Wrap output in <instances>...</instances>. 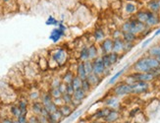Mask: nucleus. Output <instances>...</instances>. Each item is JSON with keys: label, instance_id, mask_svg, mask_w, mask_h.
Returning <instances> with one entry per match:
<instances>
[{"label": "nucleus", "instance_id": "1", "mask_svg": "<svg viewBox=\"0 0 160 123\" xmlns=\"http://www.w3.org/2000/svg\"><path fill=\"white\" fill-rule=\"evenodd\" d=\"M160 66V63L157 58L152 57L150 55H143L137 59L135 62L131 65L130 71L135 72H152L157 67Z\"/></svg>", "mask_w": 160, "mask_h": 123}, {"label": "nucleus", "instance_id": "2", "mask_svg": "<svg viewBox=\"0 0 160 123\" xmlns=\"http://www.w3.org/2000/svg\"><path fill=\"white\" fill-rule=\"evenodd\" d=\"M119 28L122 30V32H130L140 37L142 33L148 29V27L145 26V24L140 22L138 19H136L133 16V17L123 20L122 23L119 26Z\"/></svg>", "mask_w": 160, "mask_h": 123}, {"label": "nucleus", "instance_id": "3", "mask_svg": "<svg viewBox=\"0 0 160 123\" xmlns=\"http://www.w3.org/2000/svg\"><path fill=\"white\" fill-rule=\"evenodd\" d=\"M49 60L52 61L55 68H61L67 64L69 60V53L66 49L62 46L55 47L49 53Z\"/></svg>", "mask_w": 160, "mask_h": 123}, {"label": "nucleus", "instance_id": "4", "mask_svg": "<svg viewBox=\"0 0 160 123\" xmlns=\"http://www.w3.org/2000/svg\"><path fill=\"white\" fill-rule=\"evenodd\" d=\"M110 93L122 99L129 97V95H133V89H132V85L126 83L125 81H119L112 87Z\"/></svg>", "mask_w": 160, "mask_h": 123}, {"label": "nucleus", "instance_id": "5", "mask_svg": "<svg viewBox=\"0 0 160 123\" xmlns=\"http://www.w3.org/2000/svg\"><path fill=\"white\" fill-rule=\"evenodd\" d=\"M140 9V6L135 1V0H124L122 9H121V14L125 17V19L133 17L136 15V13Z\"/></svg>", "mask_w": 160, "mask_h": 123}, {"label": "nucleus", "instance_id": "6", "mask_svg": "<svg viewBox=\"0 0 160 123\" xmlns=\"http://www.w3.org/2000/svg\"><path fill=\"white\" fill-rule=\"evenodd\" d=\"M129 76L133 79L135 82L141 81V82H148V83H152L156 80L154 74L152 72H135V71H130L128 73Z\"/></svg>", "mask_w": 160, "mask_h": 123}, {"label": "nucleus", "instance_id": "7", "mask_svg": "<svg viewBox=\"0 0 160 123\" xmlns=\"http://www.w3.org/2000/svg\"><path fill=\"white\" fill-rule=\"evenodd\" d=\"M102 104H103V106H106L110 109H119V110H121V107H122L121 99L112 95L111 93L103 99Z\"/></svg>", "mask_w": 160, "mask_h": 123}, {"label": "nucleus", "instance_id": "8", "mask_svg": "<svg viewBox=\"0 0 160 123\" xmlns=\"http://www.w3.org/2000/svg\"><path fill=\"white\" fill-rule=\"evenodd\" d=\"M132 89H133V95H145L150 91L151 83L138 81V82H135L134 84H132Z\"/></svg>", "mask_w": 160, "mask_h": 123}, {"label": "nucleus", "instance_id": "9", "mask_svg": "<svg viewBox=\"0 0 160 123\" xmlns=\"http://www.w3.org/2000/svg\"><path fill=\"white\" fill-rule=\"evenodd\" d=\"M108 69H106V67L104 66L101 56L95 58L94 60H92V73L97 75L99 77H103L105 76V73Z\"/></svg>", "mask_w": 160, "mask_h": 123}, {"label": "nucleus", "instance_id": "10", "mask_svg": "<svg viewBox=\"0 0 160 123\" xmlns=\"http://www.w3.org/2000/svg\"><path fill=\"white\" fill-rule=\"evenodd\" d=\"M66 36V30H63L59 27H54L49 33V38L53 44H58L60 40Z\"/></svg>", "mask_w": 160, "mask_h": 123}, {"label": "nucleus", "instance_id": "11", "mask_svg": "<svg viewBox=\"0 0 160 123\" xmlns=\"http://www.w3.org/2000/svg\"><path fill=\"white\" fill-rule=\"evenodd\" d=\"M98 47L100 50V54H108L113 51V38L107 37L101 43L98 44Z\"/></svg>", "mask_w": 160, "mask_h": 123}, {"label": "nucleus", "instance_id": "12", "mask_svg": "<svg viewBox=\"0 0 160 123\" xmlns=\"http://www.w3.org/2000/svg\"><path fill=\"white\" fill-rule=\"evenodd\" d=\"M92 35L93 43L97 44H98L99 43H101L105 38H107L106 32H105V30H104L101 26L95 27V28L93 29V31H92Z\"/></svg>", "mask_w": 160, "mask_h": 123}, {"label": "nucleus", "instance_id": "13", "mask_svg": "<svg viewBox=\"0 0 160 123\" xmlns=\"http://www.w3.org/2000/svg\"><path fill=\"white\" fill-rule=\"evenodd\" d=\"M159 25H160V14L149 11L148 20H147V22H145V26H147L148 28L154 29Z\"/></svg>", "mask_w": 160, "mask_h": 123}, {"label": "nucleus", "instance_id": "14", "mask_svg": "<svg viewBox=\"0 0 160 123\" xmlns=\"http://www.w3.org/2000/svg\"><path fill=\"white\" fill-rule=\"evenodd\" d=\"M121 118V110L119 109H110V111L103 119L105 123H117Z\"/></svg>", "mask_w": 160, "mask_h": 123}, {"label": "nucleus", "instance_id": "15", "mask_svg": "<svg viewBox=\"0 0 160 123\" xmlns=\"http://www.w3.org/2000/svg\"><path fill=\"white\" fill-rule=\"evenodd\" d=\"M129 67H130V65H126V66H124L122 69H120L119 71H117L112 77H111L109 80H108V82H107V85L108 86H114L117 82H119V80L121 79V77L123 76V75L127 72V70L129 69Z\"/></svg>", "mask_w": 160, "mask_h": 123}, {"label": "nucleus", "instance_id": "16", "mask_svg": "<svg viewBox=\"0 0 160 123\" xmlns=\"http://www.w3.org/2000/svg\"><path fill=\"white\" fill-rule=\"evenodd\" d=\"M110 111V108L103 106L99 109L95 110V112L93 114L90 115V119L92 120H103L106 117V115L108 114V112Z\"/></svg>", "mask_w": 160, "mask_h": 123}, {"label": "nucleus", "instance_id": "17", "mask_svg": "<svg viewBox=\"0 0 160 123\" xmlns=\"http://www.w3.org/2000/svg\"><path fill=\"white\" fill-rule=\"evenodd\" d=\"M88 55H89V60H94L95 58L101 56L100 50L97 44L92 43L88 45Z\"/></svg>", "mask_w": 160, "mask_h": 123}, {"label": "nucleus", "instance_id": "18", "mask_svg": "<svg viewBox=\"0 0 160 123\" xmlns=\"http://www.w3.org/2000/svg\"><path fill=\"white\" fill-rule=\"evenodd\" d=\"M124 49H125V42L122 38L113 39V52L121 55V54H125Z\"/></svg>", "mask_w": 160, "mask_h": 123}, {"label": "nucleus", "instance_id": "19", "mask_svg": "<svg viewBox=\"0 0 160 123\" xmlns=\"http://www.w3.org/2000/svg\"><path fill=\"white\" fill-rule=\"evenodd\" d=\"M75 74L77 75L78 77H80L82 80H86L88 77V73L86 71V67H85V62L82 61H79L76 65V69H75Z\"/></svg>", "mask_w": 160, "mask_h": 123}, {"label": "nucleus", "instance_id": "20", "mask_svg": "<svg viewBox=\"0 0 160 123\" xmlns=\"http://www.w3.org/2000/svg\"><path fill=\"white\" fill-rule=\"evenodd\" d=\"M43 108V105L40 100H36V101H32L30 105V110L32 112V114L33 115H40L41 114V110Z\"/></svg>", "mask_w": 160, "mask_h": 123}, {"label": "nucleus", "instance_id": "21", "mask_svg": "<svg viewBox=\"0 0 160 123\" xmlns=\"http://www.w3.org/2000/svg\"><path fill=\"white\" fill-rule=\"evenodd\" d=\"M145 8L153 13L160 14V0H148L145 3Z\"/></svg>", "mask_w": 160, "mask_h": 123}, {"label": "nucleus", "instance_id": "22", "mask_svg": "<svg viewBox=\"0 0 160 123\" xmlns=\"http://www.w3.org/2000/svg\"><path fill=\"white\" fill-rule=\"evenodd\" d=\"M16 104L18 105L19 108L21 109V112H22V114H27L29 113V109H30V105H29V99H19L17 100Z\"/></svg>", "mask_w": 160, "mask_h": 123}, {"label": "nucleus", "instance_id": "23", "mask_svg": "<svg viewBox=\"0 0 160 123\" xmlns=\"http://www.w3.org/2000/svg\"><path fill=\"white\" fill-rule=\"evenodd\" d=\"M148 14H149V10H148L145 7H143V8L138 9V11L136 13V15L134 17L136 19H138L140 22L145 24V22H147V20H148Z\"/></svg>", "mask_w": 160, "mask_h": 123}, {"label": "nucleus", "instance_id": "24", "mask_svg": "<svg viewBox=\"0 0 160 123\" xmlns=\"http://www.w3.org/2000/svg\"><path fill=\"white\" fill-rule=\"evenodd\" d=\"M87 80L88 81V83L92 85V88H96L97 86H99V84L102 82L103 77H99V76H97V75L92 73V74H88V75Z\"/></svg>", "mask_w": 160, "mask_h": 123}, {"label": "nucleus", "instance_id": "25", "mask_svg": "<svg viewBox=\"0 0 160 123\" xmlns=\"http://www.w3.org/2000/svg\"><path fill=\"white\" fill-rule=\"evenodd\" d=\"M122 38L124 39L125 43H133V44H136L138 40L140 39V37L135 35V33H130V32H123Z\"/></svg>", "mask_w": 160, "mask_h": 123}, {"label": "nucleus", "instance_id": "26", "mask_svg": "<svg viewBox=\"0 0 160 123\" xmlns=\"http://www.w3.org/2000/svg\"><path fill=\"white\" fill-rule=\"evenodd\" d=\"M88 97V93L86 91H83L82 89H78V90H75L73 94V99L74 100H77L79 102H82Z\"/></svg>", "mask_w": 160, "mask_h": 123}, {"label": "nucleus", "instance_id": "27", "mask_svg": "<svg viewBox=\"0 0 160 123\" xmlns=\"http://www.w3.org/2000/svg\"><path fill=\"white\" fill-rule=\"evenodd\" d=\"M59 110L61 111L62 115H63V117H70V116L72 115V113L75 111L74 108L70 105H66V104H64L63 105H61L59 107Z\"/></svg>", "mask_w": 160, "mask_h": 123}, {"label": "nucleus", "instance_id": "28", "mask_svg": "<svg viewBox=\"0 0 160 123\" xmlns=\"http://www.w3.org/2000/svg\"><path fill=\"white\" fill-rule=\"evenodd\" d=\"M40 101L42 102L43 106H47L49 105L50 104H52L53 102V98L51 97V95L47 92H42L41 93V97H40Z\"/></svg>", "mask_w": 160, "mask_h": 123}, {"label": "nucleus", "instance_id": "29", "mask_svg": "<svg viewBox=\"0 0 160 123\" xmlns=\"http://www.w3.org/2000/svg\"><path fill=\"white\" fill-rule=\"evenodd\" d=\"M89 60V55H88V45H83L79 51V61H85Z\"/></svg>", "mask_w": 160, "mask_h": 123}, {"label": "nucleus", "instance_id": "30", "mask_svg": "<svg viewBox=\"0 0 160 123\" xmlns=\"http://www.w3.org/2000/svg\"><path fill=\"white\" fill-rule=\"evenodd\" d=\"M9 113L11 115V117H13L14 119H17L19 116L22 114L21 112V109L19 108L17 104H11L9 106Z\"/></svg>", "mask_w": 160, "mask_h": 123}, {"label": "nucleus", "instance_id": "31", "mask_svg": "<svg viewBox=\"0 0 160 123\" xmlns=\"http://www.w3.org/2000/svg\"><path fill=\"white\" fill-rule=\"evenodd\" d=\"M75 72L74 71H72V70H67L63 75L61 76V79H62V82L63 83H65V84H71V82H72V80L74 79V77H75Z\"/></svg>", "mask_w": 160, "mask_h": 123}, {"label": "nucleus", "instance_id": "32", "mask_svg": "<svg viewBox=\"0 0 160 123\" xmlns=\"http://www.w3.org/2000/svg\"><path fill=\"white\" fill-rule=\"evenodd\" d=\"M147 54L152 57H155V58L159 57L160 56V44L150 46L147 51Z\"/></svg>", "mask_w": 160, "mask_h": 123}, {"label": "nucleus", "instance_id": "33", "mask_svg": "<svg viewBox=\"0 0 160 123\" xmlns=\"http://www.w3.org/2000/svg\"><path fill=\"white\" fill-rule=\"evenodd\" d=\"M40 97H41V93L38 90H33L32 92L29 93L28 95V99L31 101H36V100H40Z\"/></svg>", "mask_w": 160, "mask_h": 123}, {"label": "nucleus", "instance_id": "34", "mask_svg": "<svg viewBox=\"0 0 160 123\" xmlns=\"http://www.w3.org/2000/svg\"><path fill=\"white\" fill-rule=\"evenodd\" d=\"M82 80L80 77H78L77 75H75L74 79L71 82V85L73 86V88L75 89V90H78V89L82 88Z\"/></svg>", "mask_w": 160, "mask_h": 123}, {"label": "nucleus", "instance_id": "35", "mask_svg": "<svg viewBox=\"0 0 160 123\" xmlns=\"http://www.w3.org/2000/svg\"><path fill=\"white\" fill-rule=\"evenodd\" d=\"M58 24H59V21L53 15H49V16L47 17V19L45 20V25L46 26H54V27H57Z\"/></svg>", "mask_w": 160, "mask_h": 123}, {"label": "nucleus", "instance_id": "36", "mask_svg": "<svg viewBox=\"0 0 160 123\" xmlns=\"http://www.w3.org/2000/svg\"><path fill=\"white\" fill-rule=\"evenodd\" d=\"M122 35H123V32L119 27H118V28H115L114 30H112L110 32V38H112L113 39L122 38Z\"/></svg>", "mask_w": 160, "mask_h": 123}, {"label": "nucleus", "instance_id": "37", "mask_svg": "<svg viewBox=\"0 0 160 123\" xmlns=\"http://www.w3.org/2000/svg\"><path fill=\"white\" fill-rule=\"evenodd\" d=\"M61 98H62V100H63L64 104H66V105H71V104H72V101H73V100H74V99H73V95L68 94V93L62 94Z\"/></svg>", "mask_w": 160, "mask_h": 123}, {"label": "nucleus", "instance_id": "38", "mask_svg": "<svg viewBox=\"0 0 160 123\" xmlns=\"http://www.w3.org/2000/svg\"><path fill=\"white\" fill-rule=\"evenodd\" d=\"M48 93L51 95V97L53 99H56V98H60L62 95V93L60 92V90L58 88H49L48 90Z\"/></svg>", "mask_w": 160, "mask_h": 123}, {"label": "nucleus", "instance_id": "39", "mask_svg": "<svg viewBox=\"0 0 160 123\" xmlns=\"http://www.w3.org/2000/svg\"><path fill=\"white\" fill-rule=\"evenodd\" d=\"M62 83V79L61 77H54L51 79L50 83H49V88H58L60 84Z\"/></svg>", "mask_w": 160, "mask_h": 123}, {"label": "nucleus", "instance_id": "40", "mask_svg": "<svg viewBox=\"0 0 160 123\" xmlns=\"http://www.w3.org/2000/svg\"><path fill=\"white\" fill-rule=\"evenodd\" d=\"M82 89L83 91H86L88 94L89 93V92H92V85H90L89 83H88V81L86 79V80H82Z\"/></svg>", "mask_w": 160, "mask_h": 123}, {"label": "nucleus", "instance_id": "41", "mask_svg": "<svg viewBox=\"0 0 160 123\" xmlns=\"http://www.w3.org/2000/svg\"><path fill=\"white\" fill-rule=\"evenodd\" d=\"M140 112H142V108L141 107H136V108L131 109L130 112H129V117L130 118H134L135 116H137Z\"/></svg>", "mask_w": 160, "mask_h": 123}, {"label": "nucleus", "instance_id": "42", "mask_svg": "<svg viewBox=\"0 0 160 123\" xmlns=\"http://www.w3.org/2000/svg\"><path fill=\"white\" fill-rule=\"evenodd\" d=\"M85 67H86V71H87L88 75L92 73V60L85 61Z\"/></svg>", "mask_w": 160, "mask_h": 123}, {"label": "nucleus", "instance_id": "43", "mask_svg": "<svg viewBox=\"0 0 160 123\" xmlns=\"http://www.w3.org/2000/svg\"><path fill=\"white\" fill-rule=\"evenodd\" d=\"M135 45H136V44H133V43H125L124 53H125V54H127L128 52H130V51L135 47Z\"/></svg>", "mask_w": 160, "mask_h": 123}, {"label": "nucleus", "instance_id": "44", "mask_svg": "<svg viewBox=\"0 0 160 123\" xmlns=\"http://www.w3.org/2000/svg\"><path fill=\"white\" fill-rule=\"evenodd\" d=\"M153 38H154L152 37V38H148L147 39H144L143 42H142V49H147V47L149 45V44H151L152 39H153Z\"/></svg>", "mask_w": 160, "mask_h": 123}, {"label": "nucleus", "instance_id": "45", "mask_svg": "<svg viewBox=\"0 0 160 123\" xmlns=\"http://www.w3.org/2000/svg\"><path fill=\"white\" fill-rule=\"evenodd\" d=\"M81 114H82V110H80V109H79V110H75L72 113V115L70 116V120H69V121H73L75 119H77Z\"/></svg>", "mask_w": 160, "mask_h": 123}, {"label": "nucleus", "instance_id": "46", "mask_svg": "<svg viewBox=\"0 0 160 123\" xmlns=\"http://www.w3.org/2000/svg\"><path fill=\"white\" fill-rule=\"evenodd\" d=\"M153 32V29H150V28H148L147 30H145L142 35L140 36V38H147V37H148L150 33Z\"/></svg>", "mask_w": 160, "mask_h": 123}, {"label": "nucleus", "instance_id": "47", "mask_svg": "<svg viewBox=\"0 0 160 123\" xmlns=\"http://www.w3.org/2000/svg\"><path fill=\"white\" fill-rule=\"evenodd\" d=\"M28 115L27 114H21L19 117L17 118V120L20 122V123H28Z\"/></svg>", "mask_w": 160, "mask_h": 123}, {"label": "nucleus", "instance_id": "48", "mask_svg": "<svg viewBox=\"0 0 160 123\" xmlns=\"http://www.w3.org/2000/svg\"><path fill=\"white\" fill-rule=\"evenodd\" d=\"M14 119L11 116H6V117H3L0 120V123H14Z\"/></svg>", "mask_w": 160, "mask_h": 123}, {"label": "nucleus", "instance_id": "49", "mask_svg": "<svg viewBox=\"0 0 160 123\" xmlns=\"http://www.w3.org/2000/svg\"><path fill=\"white\" fill-rule=\"evenodd\" d=\"M28 122H29V123H39V121L38 119V116L33 115V114L29 116V118H28Z\"/></svg>", "mask_w": 160, "mask_h": 123}, {"label": "nucleus", "instance_id": "50", "mask_svg": "<svg viewBox=\"0 0 160 123\" xmlns=\"http://www.w3.org/2000/svg\"><path fill=\"white\" fill-rule=\"evenodd\" d=\"M53 102L55 105H56L58 107H60L61 105H64V101H63V100H62V98L60 97V98H56V99H53Z\"/></svg>", "mask_w": 160, "mask_h": 123}, {"label": "nucleus", "instance_id": "51", "mask_svg": "<svg viewBox=\"0 0 160 123\" xmlns=\"http://www.w3.org/2000/svg\"><path fill=\"white\" fill-rule=\"evenodd\" d=\"M38 119L39 123H49L47 119V116H44V115H38Z\"/></svg>", "mask_w": 160, "mask_h": 123}, {"label": "nucleus", "instance_id": "52", "mask_svg": "<svg viewBox=\"0 0 160 123\" xmlns=\"http://www.w3.org/2000/svg\"><path fill=\"white\" fill-rule=\"evenodd\" d=\"M58 89L60 90V92L62 93V94H64V93H66L67 92V84H65V83H62L60 84V86L58 87Z\"/></svg>", "mask_w": 160, "mask_h": 123}, {"label": "nucleus", "instance_id": "53", "mask_svg": "<svg viewBox=\"0 0 160 123\" xmlns=\"http://www.w3.org/2000/svg\"><path fill=\"white\" fill-rule=\"evenodd\" d=\"M47 119H48V122H49V123H60V122H58L56 119H55V117L52 115V113H49L47 115Z\"/></svg>", "mask_w": 160, "mask_h": 123}, {"label": "nucleus", "instance_id": "54", "mask_svg": "<svg viewBox=\"0 0 160 123\" xmlns=\"http://www.w3.org/2000/svg\"><path fill=\"white\" fill-rule=\"evenodd\" d=\"M74 92H75V89L73 88V86H72L71 84H68V85H67V92H66V93L73 95Z\"/></svg>", "mask_w": 160, "mask_h": 123}, {"label": "nucleus", "instance_id": "55", "mask_svg": "<svg viewBox=\"0 0 160 123\" xmlns=\"http://www.w3.org/2000/svg\"><path fill=\"white\" fill-rule=\"evenodd\" d=\"M158 36H160V27L158 29H156L155 31H154V33H153V38H156V37H158Z\"/></svg>", "mask_w": 160, "mask_h": 123}, {"label": "nucleus", "instance_id": "56", "mask_svg": "<svg viewBox=\"0 0 160 123\" xmlns=\"http://www.w3.org/2000/svg\"><path fill=\"white\" fill-rule=\"evenodd\" d=\"M14 1V0H1V2L3 3V4H10V3H12Z\"/></svg>", "mask_w": 160, "mask_h": 123}, {"label": "nucleus", "instance_id": "57", "mask_svg": "<svg viewBox=\"0 0 160 123\" xmlns=\"http://www.w3.org/2000/svg\"><path fill=\"white\" fill-rule=\"evenodd\" d=\"M88 123H105V122H104L103 120H92Z\"/></svg>", "mask_w": 160, "mask_h": 123}, {"label": "nucleus", "instance_id": "58", "mask_svg": "<svg viewBox=\"0 0 160 123\" xmlns=\"http://www.w3.org/2000/svg\"><path fill=\"white\" fill-rule=\"evenodd\" d=\"M14 123H20L17 119H15V120H14Z\"/></svg>", "mask_w": 160, "mask_h": 123}, {"label": "nucleus", "instance_id": "59", "mask_svg": "<svg viewBox=\"0 0 160 123\" xmlns=\"http://www.w3.org/2000/svg\"><path fill=\"white\" fill-rule=\"evenodd\" d=\"M122 123H131L130 121H124V122H122Z\"/></svg>", "mask_w": 160, "mask_h": 123}, {"label": "nucleus", "instance_id": "60", "mask_svg": "<svg viewBox=\"0 0 160 123\" xmlns=\"http://www.w3.org/2000/svg\"><path fill=\"white\" fill-rule=\"evenodd\" d=\"M157 59H158V61H159V63H160V56H159V57H157Z\"/></svg>", "mask_w": 160, "mask_h": 123}, {"label": "nucleus", "instance_id": "61", "mask_svg": "<svg viewBox=\"0 0 160 123\" xmlns=\"http://www.w3.org/2000/svg\"><path fill=\"white\" fill-rule=\"evenodd\" d=\"M28 123H29V122H28Z\"/></svg>", "mask_w": 160, "mask_h": 123}]
</instances>
